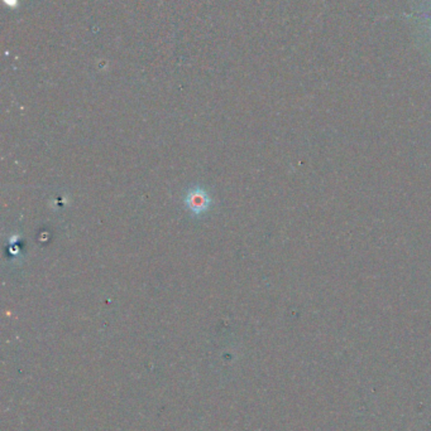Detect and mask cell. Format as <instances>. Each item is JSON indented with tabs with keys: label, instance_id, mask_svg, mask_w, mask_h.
I'll use <instances>...</instances> for the list:
<instances>
[{
	"label": "cell",
	"instance_id": "obj_1",
	"mask_svg": "<svg viewBox=\"0 0 431 431\" xmlns=\"http://www.w3.org/2000/svg\"><path fill=\"white\" fill-rule=\"evenodd\" d=\"M407 18L414 24L420 44L431 58V0H416Z\"/></svg>",
	"mask_w": 431,
	"mask_h": 431
}]
</instances>
